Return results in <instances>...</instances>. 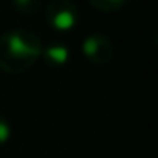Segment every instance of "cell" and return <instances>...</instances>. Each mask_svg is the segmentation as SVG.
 Masks as SVG:
<instances>
[{
  "instance_id": "obj_1",
  "label": "cell",
  "mask_w": 158,
  "mask_h": 158,
  "mask_svg": "<svg viewBox=\"0 0 158 158\" xmlns=\"http://www.w3.org/2000/svg\"><path fill=\"white\" fill-rule=\"evenodd\" d=\"M41 55V41L29 31H10L0 38V66L5 72L26 70Z\"/></svg>"
},
{
  "instance_id": "obj_2",
  "label": "cell",
  "mask_w": 158,
  "mask_h": 158,
  "mask_svg": "<svg viewBox=\"0 0 158 158\" xmlns=\"http://www.w3.org/2000/svg\"><path fill=\"white\" fill-rule=\"evenodd\" d=\"M48 22L51 24L53 29L56 31H72L78 22V12L77 7L70 2V0H55L51 5H48Z\"/></svg>"
},
{
  "instance_id": "obj_3",
  "label": "cell",
  "mask_w": 158,
  "mask_h": 158,
  "mask_svg": "<svg viewBox=\"0 0 158 158\" xmlns=\"http://www.w3.org/2000/svg\"><path fill=\"white\" fill-rule=\"evenodd\" d=\"M110 48L109 41H107L104 36H89V38L83 41V53L89 60L95 63H104L110 58Z\"/></svg>"
},
{
  "instance_id": "obj_4",
  "label": "cell",
  "mask_w": 158,
  "mask_h": 158,
  "mask_svg": "<svg viewBox=\"0 0 158 158\" xmlns=\"http://www.w3.org/2000/svg\"><path fill=\"white\" fill-rule=\"evenodd\" d=\"M43 53H44V56L48 58V61L56 63V65H63V63H66L70 58L68 48L63 46V44H53V46H49V48L43 49Z\"/></svg>"
},
{
  "instance_id": "obj_5",
  "label": "cell",
  "mask_w": 158,
  "mask_h": 158,
  "mask_svg": "<svg viewBox=\"0 0 158 158\" xmlns=\"http://www.w3.org/2000/svg\"><path fill=\"white\" fill-rule=\"evenodd\" d=\"M38 2H39V0H14V5L21 12L29 14V12H32V10L38 9Z\"/></svg>"
},
{
  "instance_id": "obj_6",
  "label": "cell",
  "mask_w": 158,
  "mask_h": 158,
  "mask_svg": "<svg viewBox=\"0 0 158 158\" xmlns=\"http://www.w3.org/2000/svg\"><path fill=\"white\" fill-rule=\"evenodd\" d=\"M95 7L99 9H106V10H112V9H117L119 5L124 4V0H90Z\"/></svg>"
},
{
  "instance_id": "obj_7",
  "label": "cell",
  "mask_w": 158,
  "mask_h": 158,
  "mask_svg": "<svg viewBox=\"0 0 158 158\" xmlns=\"http://www.w3.org/2000/svg\"><path fill=\"white\" fill-rule=\"evenodd\" d=\"M10 124L5 123L4 119H0V144H4L9 141V138H10Z\"/></svg>"
}]
</instances>
